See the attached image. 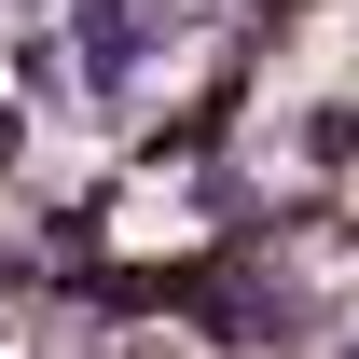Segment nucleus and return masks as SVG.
Here are the masks:
<instances>
[{
  "label": "nucleus",
  "mask_w": 359,
  "mask_h": 359,
  "mask_svg": "<svg viewBox=\"0 0 359 359\" xmlns=\"http://www.w3.org/2000/svg\"><path fill=\"white\" fill-rule=\"evenodd\" d=\"M152 42H166L152 0H83V14H69V69H83L97 97H125L138 69H152Z\"/></svg>",
  "instance_id": "nucleus-1"
}]
</instances>
